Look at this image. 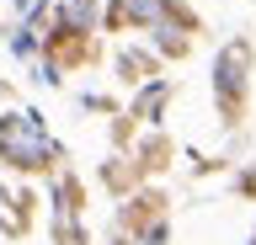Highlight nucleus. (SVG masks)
I'll list each match as a JSON object with an SVG mask.
<instances>
[{"instance_id":"nucleus-1","label":"nucleus","mask_w":256,"mask_h":245,"mask_svg":"<svg viewBox=\"0 0 256 245\" xmlns=\"http://www.w3.org/2000/svg\"><path fill=\"white\" fill-rule=\"evenodd\" d=\"M0 160L16 171H43L59 160V144L43 133L38 112H16V117H0Z\"/></svg>"},{"instance_id":"nucleus-3","label":"nucleus","mask_w":256,"mask_h":245,"mask_svg":"<svg viewBox=\"0 0 256 245\" xmlns=\"http://www.w3.org/2000/svg\"><path fill=\"white\" fill-rule=\"evenodd\" d=\"M64 21H70V32H91L96 0H70V5H64Z\"/></svg>"},{"instance_id":"nucleus-4","label":"nucleus","mask_w":256,"mask_h":245,"mask_svg":"<svg viewBox=\"0 0 256 245\" xmlns=\"http://www.w3.org/2000/svg\"><path fill=\"white\" fill-rule=\"evenodd\" d=\"M155 69V59H144V53H123V75L128 80H139V75H150Z\"/></svg>"},{"instance_id":"nucleus-2","label":"nucleus","mask_w":256,"mask_h":245,"mask_svg":"<svg viewBox=\"0 0 256 245\" xmlns=\"http://www.w3.org/2000/svg\"><path fill=\"white\" fill-rule=\"evenodd\" d=\"M160 21L192 27V11L176 0H112L107 5V27H160Z\"/></svg>"}]
</instances>
